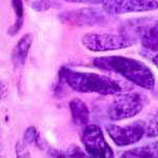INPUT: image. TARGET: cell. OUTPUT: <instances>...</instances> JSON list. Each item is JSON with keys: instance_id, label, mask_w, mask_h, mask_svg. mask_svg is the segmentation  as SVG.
<instances>
[{"instance_id": "6da1fadb", "label": "cell", "mask_w": 158, "mask_h": 158, "mask_svg": "<svg viewBox=\"0 0 158 158\" xmlns=\"http://www.w3.org/2000/svg\"><path fill=\"white\" fill-rule=\"evenodd\" d=\"M93 64L99 70L121 75L132 83L147 90H153L155 86L152 71L139 60L123 56H106L94 59Z\"/></svg>"}, {"instance_id": "7a4b0ae2", "label": "cell", "mask_w": 158, "mask_h": 158, "mask_svg": "<svg viewBox=\"0 0 158 158\" xmlns=\"http://www.w3.org/2000/svg\"><path fill=\"white\" fill-rule=\"evenodd\" d=\"M61 77L72 90L79 93H98L101 95L121 94L123 86L116 79L95 73H85L63 68Z\"/></svg>"}, {"instance_id": "3957f363", "label": "cell", "mask_w": 158, "mask_h": 158, "mask_svg": "<svg viewBox=\"0 0 158 158\" xmlns=\"http://www.w3.org/2000/svg\"><path fill=\"white\" fill-rule=\"evenodd\" d=\"M148 99L146 95L139 92H130L121 94L114 99L108 108L109 119L113 121L123 120L127 118L136 116L142 111Z\"/></svg>"}, {"instance_id": "277c9868", "label": "cell", "mask_w": 158, "mask_h": 158, "mask_svg": "<svg viewBox=\"0 0 158 158\" xmlns=\"http://www.w3.org/2000/svg\"><path fill=\"white\" fill-rule=\"evenodd\" d=\"M82 43L86 49L93 52H106L129 48L133 44L134 41L124 35L90 33L82 37Z\"/></svg>"}, {"instance_id": "5b68a950", "label": "cell", "mask_w": 158, "mask_h": 158, "mask_svg": "<svg viewBox=\"0 0 158 158\" xmlns=\"http://www.w3.org/2000/svg\"><path fill=\"white\" fill-rule=\"evenodd\" d=\"M81 141L83 143L85 152L92 157H114L112 148L104 139L101 129L96 124H90V126L86 124L83 128Z\"/></svg>"}, {"instance_id": "8992f818", "label": "cell", "mask_w": 158, "mask_h": 158, "mask_svg": "<svg viewBox=\"0 0 158 158\" xmlns=\"http://www.w3.org/2000/svg\"><path fill=\"white\" fill-rule=\"evenodd\" d=\"M111 139L119 147L138 142L146 134V121L137 120L123 127L110 124L106 128Z\"/></svg>"}, {"instance_id": "52a82bcc", "label": "cell", "mask_w": 158, "mask_h": 158, "mask_svg": "<svg viewBox=\"0 0 158 158\" xmlns=\"http://www.w3.org/2000/svg\"><path fill=\"white\" fill-rule=\"evenodd\" d=\"M103 10L109 14L148 12L158 9V0H103Z\"/></svg>"}, {"instance_id": "ba28073f", "label": "cell", "mask_w": 158, "mask_h": 158, "mask_svg": "<svg viewBox=\"0 0 158 158\" xmlns=\"http://www.w3.org/2000/svg\"><path fill=\"white\" fill-rule=\"evenodd\" d=\"M103 19V16L101 14H97L95 11H79L75 13L65 14V20L71 23H76L77 25H93L97 22H100Z\"/></svg>"}, {"instance_id": "9c48e42d", "label": "cell", "mask_w": 158, "mask_h": 158, "mask_svg": "<svg viewBox=\"0 0 158 158\" xmlns=\"http://www.w3.org/2000/svg\"><path fill=\"white\" fill-rule=\"evenodd\" d=\"M32 41H33L32 35L27 34L19 40L18 43L16 44V47L14 48L12 53V61L15 67L20 68L24 64L25 58H27L30 48L32 45Z\"/></svg>"}, {"instance_id": "30bf717a", "label": "cell", "mask_w": 158, "mask_h": 158, "mask_svg": "<svg viewBox=\"0 0 158 158\" xmlns=\"http://www.w3.org/2000/svg\"><path fill=\"white\" fill-rule=\"evenodd\" d=\"M73 122L78 127H85L90 119V111L86 104L80 99H73L70 102Z\"/></svg>"}, {"instance_id": "8fae6325", "label": "cell", "mask_w": 158, "mask_h": 158, "mask_svg": "<svg viewBox=\"0 0 158 158\" xmlns=\"http://www.w3.org/2000/svg\"><path fill=\"white\" fill-rule=\"evenodd\" d=\"M121 157H158V141L124 152Z\"/></svg>"}, {"instance_id": "7c38bea8", "label": "cell", "mask_w": 158, "mask_h": 158, "mask_svg": "<svg viewBox=\"0 0 158 158\" xmlns=\"http://www.w3.org/2000/svg\"><path fill=\"white\" fill-rule=\"evenodd\" d=\"M142 45L150 51H158V22L146 31L142 36Z\"/></svg>"}, {"instance_id": "4fadbf2b", "label": "cell", "mask_w": 158, "mask_h": 158, "mask_svg": "<svg viewBox=\"0 0 158 158\" xmlns=\"http://www.w3.org/2000/svg\"><path fill=\"white\" fill-rule=\"evenodd\" d=\"M146 135L151 138L158 136V111L150 115L146 120Z\"/></svg>"}, {"instance_id": "5bb4252c", "label": "cell", "mask_w": 158, "mask_h": 158, "mask_svg": "<svg viewBox=\"0 0 158 158\" xmlns=\"http://www.w3.org/2000/svg\"><path fill=\"white\" fill-rule=\"evenodd\" d=\"M24 143H38V140H39V135H38L36 129L34 127H30L27 129L23 136Z\"/></svg>"}, {"instance_id": "9a60e30c", "label": "cell", "mask_w": 158, "mask_h": 158, "mask_svg": "<svg viewBox=\"0 0 158 158\" xmlns=\"http://www.w3.org/2000/svg\"><path fill=\"white\" fill-rule=\"evenodd\" d=\"M12 6L14 9V12L16 14L18 20L16 21V23L22 24L23 23V2L22 0H12Z\"/></svg>"}, {"instance_id": "2e32d148", "label": "cell", "mask_w": 158, "mask_h": 158, "mask_svg": "<svg viewBox=\"0 0 158 158\" xmlns=\"http://www.w3.org/2000/svg\"><path fill=\"white\" fill-rule=\"evenodd\" d=\"M27 3L32 7L33 10L38 12H43L49 9L50 4L47 0H25Z\"/></svg>"}, {"instance_id": "e0dca14e", "label": "cell", "mask_w": 158, "mask_h": 158, "mask_svg": "<svg viewBox=\"0 0 158 158\" xmlns=\"http://www.w3.org/2000/svg\"><path fill=\"white\" fill-rule=\"evenodd\" d=\"M16 152H17V156H20V154H21V152H23L24 154V157H29L30 154H29V151H27V147H25L24 143H21V142H19L18 144H17L16 147Z\"/></svg>"}, {"instance_id": "ac0fdd59", "label": "cell", "mask_w": 158, "mask_h": 158, "mask_svg": "<svg viewBox=\"0 0 158 158\" xmlns=\"http://www.w3.org/2000/svg\"><path fill=\"white\" fill-rule=\"evenodd\" d=\"M69 2H76V3H102L103 0H65Z\"/></svg>"}, {"instance_id": "d6986e66", "label": "cell", "mask_w": 158, "mask_h": 158, "mask_svg": "<svg viewBox=\"0 0 158 158\" xmlns=\"http://www.w3.org/2000/svg\"><path fill=\"white\" fill-rule=\"evenodd\" d=\"M153 62H154V64L156 65L157 69H158V55L154 56V58H153Z\"/></svg>"}]
</instances>
